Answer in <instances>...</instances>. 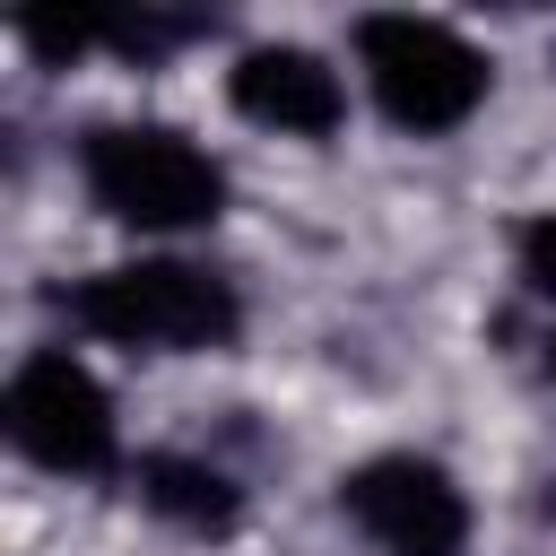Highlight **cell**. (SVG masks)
<instances>
[{
    "label": "cell",
    "mask_w": 556,
    "mask_h": 556,
    "mask_svg": "<svg viewBox=\"0 0 556 556\" xmlns=\"http://www.w3.org/2000/svg\"><path fill=\"white\" fill-rule=\"evenodd\" d=\"M61 313L104 348H148V356H200L243 330V295L200 261H113L96 278H70Z\"/></svg>",
    "instance_id": "cell-1"
},
{
    "label": "cell",
    "mask_w": 556,
    "mask_h": 556,
    "mask_svg": "<svg viewBox=\"0 0 556 556\" xmlns=\"http://www.w3.org/2000/svg\"><path fill=\"white\" fill-rule=\"evenodd\" d=\"M78 182L113 226L139 235H191L226 208V165L165 122H96L78 139Z\"/></svg>",
    "instance_id": "cell-2"
},
{
    "label": "cell",
    "mask_w": 556,
    "mask_h": 556,
    "mask_svg": "<svg viewBox=\"0 0 556 556\" xmlns=\"http://www.w3.org/2000/svg\"><path fill=\"white\" fill-rule=\"evenodd\" d=\"M356 70H365L374 104L417 139H443L486 104V52L469 35H452L443 17H417V9L356 17Z\"/></svg>",
    "instance_id": "cell-3"
},
{
    "label": "cell",
    "mask_w": 556,
    "mask_h": 556,
    "mask_svg": "<svg viewBox=\"0 0 556 556\" xmlns=\"http://www.w3.org/2000/svg\"><path fill=\"white\" fill-rule=\"evenodd\" d=\"M0 426L9 443L52 469V478H104L122 460V426H113V391L70 356V348H35L9 391H0Z\"/></svg>",
    "instance_id": "cell-4"
},
{
    "label": "cell",
    "mask_w": 556,
    "mask_h": 556,
    "mask_svg": "<svg viewBox=\"0 0 556 556\" xmlns=\"http://www.w3.org/2000/svg\"><path fill=\"white\" fill-rule=\"evenodd\" d=\"M339 513L382 556H460L469 547V495L426 452H374L339 478Z\"/></svg>",
    "instance_id": "cell-5"
},
{
    "label": "cell",
    "mask_w": 556,
    "mask_h": 556,
    "mask_svg": "<svg viewBox=\"0 0 556 556\" xmlns=\"http://www.w3.org/2000/svg\"><path fill=\"white\" fill-rule=\"evenodd\" d=\"M226 104H235L243 122L278 130V139H330V130L348 122L339 70H330L321 52H304V43H252V52H235Z\"/></svg>",
    "instance_id": "cell-6"
},
{
    "label": "cell",
    "mask_w": 556,
    "mask_h": 556,
    "mask_svg": "<svg viewBox=\"0 0 556 556\" xmlns=\"http://www.w3.org/2000/svg\"><path fill=\"white\" fill-rule=\"evenodd\" d=\"M139 504H148L156 521L191 530V539H226V530L243 521V486H235L217 460H200V452H148V460H139Z\"/></svg>",
    "instance_id": "cell-7"
},
{
    "label": "cell",
    "mask_w": 556,
    "mask_h": 556,
    "mask_svg": "<svg viewBox=\"0 0 556 556\" xmlns=\"http://www.w3.org/2000/svg\"><path fill=\"white\" fill-rule=\"evenodd\" d=\"M513 261H521V287L556 304V208L521 217V235H513Z\"/></svg>",
    "instance_id": "cell-8"
},
{
    "label": "cell",
    "mask_w": 556,
    "mask_h": 556,
    "mask_svg": "<svg viewBox=\"0 0 556 556\" xmlns=\"http://www.w3.org/2000/svg\"><path fill=\"white\" fill-rule=\"evenodd\" d=\"M547 374H556V348H547Z\"/></svg>",
    "instance_id": "cell-9"
}]
</instances>
